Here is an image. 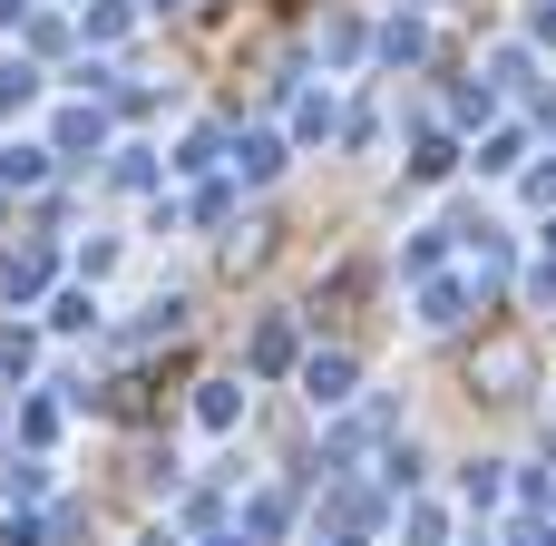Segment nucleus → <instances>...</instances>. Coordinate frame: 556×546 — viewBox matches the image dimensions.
Segmentation results:
<instances>
[{
    "label": "nucleus",
    "instance_id": "1a4fd4ad",
    "mask_svg": "<svg viewBox=\"0 0 556 546\" xmlns=\"http://www.w3.org/2000/svg\"><path fill=\"white\" fill-rule=\"evenodd\" d=\"M29 88H39V78H29V68L10 59V68H0V107H29Z\"/></svg>",
    "mask_w": 556,
    "mask_h": 546
},
{
    "label": "nucleus",
    "instance_id": "f03ea898",
    "mask_svg": "<svg viewBox=\"0 0 556 546\" xmlns=\"http://www.w3.org/2000/svg\"><path fill=\"white\" fill-rule=\"evenodd\" d=\"M303 391H313V401H342V391H352V352H323V361H303Z\"/></svg>",
    "mask_w": 556,
    "mask_h": 546
},
{
    "label": "nucleus",
    "instance_id": "0eeeda50",
    "mask_svg": "<svg viewBox=\"0 0 556 546\" xmlns=\"http://www.w3.org/2000/svg\"><path fill=\"white\" fill-rule=\"evenodd\" d=\"M39 166H49L39 147H10V156H0V176H10V186H39Z\"/></svg>",
    "mask_w": 556,
    "mask_h": 546
},
{
    "label": "nucleus",
    "instance_id": "9d476101",
    "mask_svg": "<svg viewBox=\"0 0 556 546\" xmlns=\"http://www.w3.org/2000/svg\"><path fill=\"white\" fill-rule=\"evenodd\" d=\"M0 20H20V0H0Z\"/></svg>",
    "mask_w": 556,
    "mask_h": 546
},
{
    "label": "nucleus",
    "instance_id": "f257e3e1",
    "mask_svg": "<svg viewBox=\"0 0 556 546\" xmlns=\"http://www.w3.org/2000/svg\"><path fill=\"white\" fill-rule=\"evenodd\" d=\"M39 283H49V254H39V244H29V254H10V264H0V293H10V303H29V293H39Z\"/></svg>",
    "mask_w": 556,
    "mask_h": 546
},
{
    "label": "nucleus",
    "instance_id": "20e7f679",
    "mask_svg": "<svg viewBox=\"0 0 556 546\" xmlns=\"http://www.w3.org/2000/svg\"><path fill=\"white\" fill-rule=\"evenodd\" d=\"M283 361H293V322H264L254 332V371H283Z\"/></svg>",
    "mask_w": 556,
    "mask_h": 546
},
{
    "label": "nucleus",
    "instance_id": "7ed1b4c3",
    "mask_svg": "<svg viewBox=\"0 0 556 546\" xmlns=\"http://www.w3.org/2000/svg\"><path fill=\"white\" fill-rule=\"evenodd\" d=\"M98 137H108L98 107H68V117H59V156H98Z\"/></svg>",
    "mask_w": 556,
    "mask_h": 546
},
{
    "label": "nucleus",
    "instance_id": "423d86ee",
    "mask_svg": "<svg viewBox=\"0 0 556 546\" xmlns=\"http://www.w3.org/2000/svg\"><path fill=\"white\" fill-rule=\"evenodd\" d=\"M235 166H244V176H274V166H283V147H274V137H244V156H235Z\"/></svg>",
    "mask_w": 556,
    "mask_h": 546
},
{
    "label": "nucleus",
    "instance_id": "39448f33",
    "mask_svg": "<svg viewBox=\"0 0 556 546\" xmlns=\"http://www.w3.org/2000/svg\"><path fill=\"white\" fill-rule=\"evenodd\" d=\"M420 313H430V322H459V313H469V293H459V283H430V293H420Z\"/></svg>",
    "mask_w": 556,
    "mask_h": 546
},
{
    "label": "nucleus",
    "instance_id": "6e6552de",
    "mask_svg": "<svg viewBox=\"0 0 556 546\" xmlns=\"http://www.w3.org/2000/svg\"><path fill=\"white\" fill-rule=\"evenodd\" d=\"M49 322H59V332H88V322H98V303H88V293H59V313H49Z\"/></svg>",
    "mask_w": 556,
    "mask_h": 546
}]
</instances>
